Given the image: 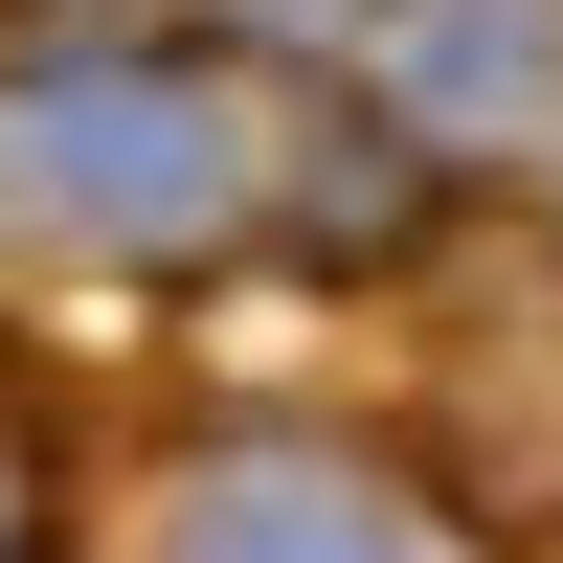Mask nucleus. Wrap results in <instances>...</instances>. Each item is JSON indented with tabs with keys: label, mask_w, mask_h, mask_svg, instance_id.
I'll return each mask as SVG.
<instances>
[{
	"label": "nucleus",
	"mask_w": 563,
	"mask_h": 563,
	"mask_svg": "<svg viewBox=\"0 0 563 563\" xmlns=\"http://www.w3.org/2000/svg\"><path fill=\"white\" fill-rule=\"evenodd\" d=\"M158 563H429V519L361 451H203L180 519H158Z\"/></svg>",
	"instance_id": "f03ea898"
},
{
	"label": "nucleus",
	"mask_w": 563,
	"mask_h": 563,
	"mask_svg": "<svg viewBox=\"0 0 563 563\" xmlns=\"http://www.w3.org/2000/svg\"><path fill=\"white\" fill-rule=\"evenodd\" d=\"M45 519H68V474H45V406H23V361H0V563H45Z\"/></svg>",
	"instance_id": "7ed1b4c3"
},
{
	"label": "nucleus",
	"mask_w": 563,
	"mask_h": 563,
	"mask_svg": "<svg viewBox=\"0 0 563 563\" xmlns=\"http://www.w3.org/2000/svg\"><path fill=\"white\" fill-rule=\"evenodd\" d=\"M384 180V113L271 45H0V249H339Z\"/></svg>",
	"instance_id": "f257e3e1"
}]
</instances>
